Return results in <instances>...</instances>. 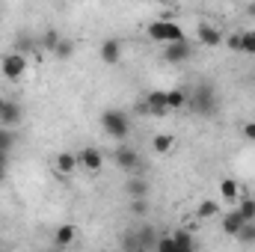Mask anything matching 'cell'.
Masks as SVG:
<instances>
[{"instance_id":"cell-26","label":"cell","mask_w":255,"mask_h":252,"mask_svg":"<svg viewBox=\"0 0 255 252\" xmlns=\"http://www.w3.org/2000/svg\"><path fill=\"white\" fill-rule=\"evenodd\" d=\"M54 57H57L60 63H65V60L71 57V42H68V39H60V42H57V48H54Z\"/></svg>"},{"instance_id":"cell-21","label":"cell","mask_w":255,"mask_h":252,"mask_svg":"<svg viewBox=\"0 0 255 252\" xmlns=\"http://www.w3.org/2000/svg\"><path fill=\"white\" fill-rule=\"evenodd\" d=\"M235 238H238L241 244L253 247V244H255V220H250V223H244V226H241V232H238Z\"/></svg>"},{"instance_id":"cell-9","label":"cell","mask_w":255,"mask_h":252,"mask_svg":"<svg viewBox=\"0 0 255 252\" xmlns=\"http://www.w3.org/2000/svg\"><path fill=\"white\" fill-rule=\"evenodd\" d=\"M196 39H199V45H205V48H217V45H223V30H217L214 24H199V30H196Z\"/></svg>"},{"instance_id":"cell-35","label":"cell","mask_w":255,"mask_h":252,"mask_svg":"<svg viewBox=\"0 0 255 252\" xmlns=\"http://www.w3.org/2000/svg\"><path fill=\"white\" fill-rule=\"evenodd\" d=\"M0 133H3V125H0Z\"/></svg>"},{"instance_id":"cell-20","label":"cell","mask_w":255,"mask_h":252,"mask_svg":"<svg viewBox=\"0 0 255 252\" xmlns=\"http://www.w3.org/2000/svg\"><path fill=\"white\" fill-rule=\"evenodd\" d=\"M125 193L130 196V199H142V196H148V184L139 181V178H133V181H128L125 184Z\"/></svg>"},{"instance_id":"cell-18","label":"cell","mask_w":255,"mask_h":252,"mask_svg":"<svg viewBox=\"0 0 255 252\" xmlns=\"http://www.w3.org/2000/svg\"><path fill=\"white\" fill-rule=\"evenodd\" d=\"M175 247H178V252H190L196 250V241H193V235H190V229H175Z\"/></svg>"},{"instance_id":"cell-16","label":"cell","mask_w":255,"mask_h":252,"mask_svg":"<svg viewBox=\"0 0 255 252\" xmlns=\"http://www.w3.org/2000/svg\"><path fill=\"white\" fill-rule=\"evenodd\" d=\"M217 214H220V202H217V199H202L199 208H196V217H199V220H211V217H217Z\"/></svg>"},{"instance_id":"cell-14","label":"cell","mask_w":255,"mask_h":252,"mask_svg":"<svg viewBox=\"0 0 255 252\" xmlns=\"http://www.w3.org/2000/svg\"><path fill=\"white\" fill-rule=\"evenodd\" d=\"M151 148H154V154H169L172 148H175V136L172 133H157L154 139H151Z\"/></svg>"},{"instance_id":"cell-24","label":"cell","mask_w":255,"mask_h":252,"mask_svg":"<svg viewBox=\"0 0 255 252\" xmlns=\"http://www.w3.org/2000/svg\"><path fill=\"white\" fill-rule=\"evenodd\" d=\"M241 54H250V57H255V30L241 33Z\"/></svg>"},{"instance_id":"cell-22","label":"cell","mask_w":255,"mask_h":252,"mask_svg":"<svg viewBox=\"0 0 255 252\" xmlns=\"http://www.w3.org/2000/svg\"><path fill=\"white\" fill-rule=\"evenodd\" d=\"M12 148H15V133H12V127H3V133H0V154H12Z\"/></svg>"},{"instance_id":"cell-19","label":"cell","mask_w":255,"mask_h":252,"mask_svg":"<svg viewBox=\"0 0 255 252\" xmlns=\"http://www.w3.org/2000/svg\"><path fill=\"white\" fill-rule=\"evenodd\" d=\"M220 196H223L226 202H235V199L241 196V187H238V181H235V178H223V181H220Z\"/></svg>"},{"instance_id":"cell-17","label":"cell","mask_w":255,"mask_h":252,"mask_svg":"<svg viewBox=\"0 0 255 252\" xmlns=\"http://www.w3.org/2000/svg\"><path fill=\"white\" fill-rule=\"evenodd\" d=\"M74 238H77V226H71V223L60 226V229H57V235H54L57 247H68V244H74Z\"/></svg>"},{"instance_id":"cell-5","label":"cell","mask_w":255,"mask_h":252,"mask_svg":"<svg viewBox=\"0 0 255 252\" xmlns=\"http://www.w3.org/2000/svg\"><path fill=\"white\" fill-rule=\"evenodd\" d=\"M142 110L148 113V116H166L169 113V107H166V92L163 89H151L148 95H145V101H142Z\"/></svg>"},{"instance_id":"cell-23","label":"cell","mask_w":255,"mask_h":252,"mask_svg":"<svg viewBox=\"0 0 255 252\" xmlns=\"http://www.w3.org/2000/svg\"><path fill=\"white\" fill-rule=\"evenodd\" d=\"M238 211H241V217L250 223V220H255V199L253 196H244L241 199V205H238Z\"/></svg>"},{"instance_id":"cell-8","label":"cell","mask_w":255,"mask_h":252,"mask_svg":"<svg viewBox=\"0 0 255 252\" xmlns=\"http://www.w3.org/2000/svg\"><path fill=\"white\" fill-rule=\"evenodd\" d=\"M113 160H116V166H119V169L133 172V169L139 166V151H136V148H130V145H119V148H116V154H113Z\"/></svg>"},{"instance_id":"cell-34","label":"cell","mask_w":255,"mask_h":252,"mask_svg":"<svg viewBox=\"0 0 255 252\" xmlns=\"http://www.w3.org/2000/svg\"><path fill=\"white\" fill-rule=\"evenodd\" d=\"M3 104H6V98H0V113H3Z\"/></svg>"},{"instance_id":"cell-2","label":"cell","mask_w":255,"mask_h":252,"mask_svg":"<svg viewBox=\"0 0 255 252\" xmlns=\"http://www.w3.org/2000/svg\"><path fill=\"white\" fill-rule=\"evenodd\" d=\"M187 104L193 107V113H199V116H214L217 113V92H214V86L199 83L193 89V95H187Z\"/></svg>"},{"instance_id":"cell-27","label":"cell","mask_w":255,"mask_h":252,"mask_svg":"<svg viewBox=\"0 0 255 252\" xmlns=\"http://www.w3.org/2000/svg\"><path fill=\"white\" fill-rule=\"evenodd\" d=\"M154 250H160V252H178V247H175V238L169 235V238H157V241H154Z\"/></svg>"},{"instance_id":"cell-29","label":"cell","mask_w":255,"mask_h":252,"mask_svg":"<svg viewBox=\"0 0 255 252\" xmlns=\"http://www.w3.org/2000/svg\"><path fill=\"white\" fill-rule=\"evenodd\" d=\"M145 208H148L145 196H142V199H133V202H130V211H133V214H145Z\"/></svg>"},{"instance_id":"cell-28","label":"cell","mask_w":255,"mask_h":252,"mask_svg":"<svg viewBox=\"0 0 255 252\" xmlns=\"http://www.w3.org/2000/svg\"><path fill=\"white\" fill-rule=\"evenodd\" d=\"M60 39H63V36H60V33H54V30H51V33H45V48H48V51H54Z\"/></svg>"},{"instance_id":"cell-31","label":"cell","mask_w":255,"mask_h":252,"mask_svg":"<svg viewBox=\"0 0 255 252\" xmlns=\"http://www.w3.org/2000/svg\"><path fill=\"white\" fill-rule=\"evenodd\" d=\"M226 45H229L232 51H241V33H232V36H226Z\"/></svg>"},{"instance_id":"cell-11","label":"cell","mask_w":255,"mask_h":252,"mask_svg":"<svg viewBox=\"0 0 255 252\" xmlns=\"http://www.w3.org/2000/svg\"><path fill=\"white\" fill-rule=\"evenodd\" d=\"M98 54H101V63L104 65H119V60H122V45H119V39H104Z\"/></svg>"},{"instance_id":"cell-6","label":"cell","mask_w":255,"mask_h":252,"mask_svg":"<svg viewBox=\"0 0 255 252\" xmlns=\"http://www.w3.org/2000/svg\"><path fill=\"white\" fill-rule=\"evenodd\" d=\"M193 57V48H190V42L187 39H181V42H169L166 48H163V60L166 63H187Z\"/></svg>"},{"instance_id":"cell-3","label":"cell","mask_w":255,"mask_h":252,"mask_svg":"<svg viewBox=\"0 0 255 252\" xmlns=\"http://www.w3.org/2000/svg\"><path fill=\"white\" fill-rule=\"evenodd\" d=\"M101 127H104V133H107L110 139L125 142L128 133H130V119H128L122 110H104V113H101Z\"/></svg>"},{"instance_id":"cell-13","label":"cell","mask_w":255,"mask_h":252,"mask_svg":"<svg viewBox=\"0 0 255 252\" xmlns=\"http://www.w3.org/2000/svg\"><path fill=\"white\" fill-rule=\"evenodd\" d=\"M244 223H247V220L241 217V211H238V208H235V211H226V214H223V232H226L229 238H235V235L241 232V226H244Z\"/></svg>"},{"instance_id":"cell-1","label":"cell","mask_w":255,"mask_h":252,"mask_svg":"<svg viewBox=\"0 0 255 252\" xmlns=\"http://www.w3.org/2000/svg\"><path fill=\"white\" fill-rule=\"evenodd\" d=\"M145 33H148L151 42H160V45H169V42H181V39H187V33L181 30V24H175V21H169V18H157V21H151Z\"/></svg>"},{"instance_id":"cell-30","label":"cell","mask_w":255,"mask_h":252,"mask_svg":"<svg viewBox=\"0 0 255 252\" xmlns=\"http://www.w3.org/2000/svg\"><path fill=\"white\" fill-rule=\"evenodd\" d=\"M244 136H247L250 142H255V119H250V122H244Z\"/></svg>"},{"instance_id":"cell-32","label":"cell","mask_w":255,"mask_h":252,"mask_svg":"<svg viewBox=\"0 0 255 252\" xmlns=\"http://www.w3.org/2000/svg\"><path fill=\"white\" fill-rule=\"evenodd\" d=\"M9 175V154H0V181Z\"/></svg>"},{"instance_id":"cell-25","label":"cell","mask_w":255,"mask_h":252,"mask_svg":"<svg viewBox=\"0 0 255 252\" xmlns=\"http://www.w3.org/2000/svg\"><path fill=\"white\" fill-rule=\"evenodd\" d=\"M154 241H157V235H154V229H151V226H145V229L139 232V241H136V244H139V250H148V247L154 250Z\"/></svg>"},{"instance_id":"cell-33","label":"cell","mask_w":255,"mask_h":252,"mask_svg":"<svg viewBox=\"0 0 255 252\" xmlns=\"http://www.w3.org/2000/svg\"><path fill=\"white\" fill-rule=\"evenodd\" d=\"M247 15H250V18H255V3H247Z\"/></svg>"},{"instance_id":"cell-7","label":"cell","mask_w":255,"mask_h":252,"mask_svg":"<svg viewBox=\"0 0 255 252\" xmlns=\"http://www.w3.org/2000/svg\"><path fill=\"white\" fill-rule=\"evenodd\" d=\"M77 163H80L83 169H89V172H98V169L104 166V154H101L95 145H86V148L77 151Z\"/></svg>"},{"instance_id":"cell-15","label":"cell","mask_w":255,"mask_h":252,"mask_svg":"<svg viewBox=\"0 0 255 252\" xmlns=\"http://www.w3.org/2000/svg\"><path fill=\"white\" fill-rule=\"evenodd\" d=\"M166 107H169V113L172 110H184L187 107V92L184 89H169L166 92Z\"/></svg>"},{"instance_id":"cell-4","label":"cell","mask_w":255,"mask_h":252,"mask_svg":"<svg viewBox=\"0 0 255 252\" xmlns=\"http://www.w3.org/2000/svg\"><path fill=\"white\" fill-rule=\"evenodd\" d=\"M24 71H27V57L21 51H12L0 60V74L6 80H18V77H24Z\"/></svg>"},{"instance_id":"cell-12","label":"cell","mask_w":255,"mask_h":252,"mask_svg":"<svg viewBox=\"0 0 255 252\" xmlns=\"http://www.w3.org/2000/svg\"><path fill=\"white\" fill-rule=\"evenodd\" d=\"M21 116H24V113H21V104H18V101H6V104H3V113H0V125L15 130V127L21 125Z\"/></svg>"},{"instance_id":"cell-10","label":"cell","mask_w":255,"mask_h":252,"mask_svg":"<svg viewBox=\"0 0 255 252\" xmlns=\"http://www.w3.org/2000/svg\"><path fill=\"white\" fill-rule=\"evenodd\" d=\"M77 166H80V163H77V154H74V151H60V154L54 157V172L63 175V178H68Z\"/></svg>"}]
</instances>
